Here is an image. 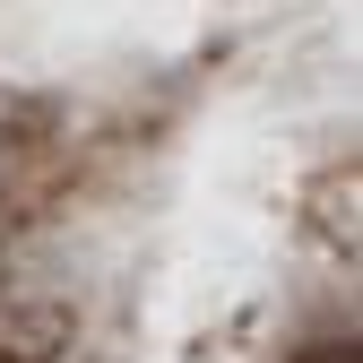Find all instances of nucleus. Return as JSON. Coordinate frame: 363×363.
<instances>
[{
  "mask_svg": "<svg viewBox=\"0 0 363 363\" xmlns=\"http://www.w3.org/2000/svg\"><path fill=\"white\" fill-rule=\"evenodd\" d=\"M0 363H354L337 43H199L52 104L0 191Z\"/></svg>",
  "mask_w": 363,
  "mask_h": 363,
  "instance_id": "f257e3e1",
  "label": "nucleus"
},
{
  "mask_svg": "<svg viewBox=\"0 0 363 363\" xmlns=\"http://www.w3.org/2000/svg\"><path fill=\"white\" fill-rule=\"evenodd\" d=\"M61 0H0V69H26V52L52 35Z\"/></svg>",
  "mask_w": 363,
  "mask_h": 363,
  "instance_id": "f03ea898",
  "label": "nucleus"
}]
</instances>
